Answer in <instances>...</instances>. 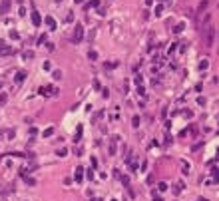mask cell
Returning <instances> with one entry per match:
<instances>
[{
    "mask_svg": "<svg viewBox=\"0 0 219 201\" xmlns=\"http://www.w3.org/2000/svg\"><path fill=\"white\" fill-rule=\"evenodd\" d=\"M157 189H159V191H161V193H163V191H165V189H167V185H165V183H163V181H161V183H159V185H157Z\"/></svg>",
    "mask_w": 219,
    "mask_h": 201,
    "instance_id": "8992f818",
    "label": "cell"
},
{
    "mask_svg": "<svg viewBox=\"0 0 219 201\" xmlns=\"http://www.w3.org/2000/svg\"><path fill=\"white\" fill-rule=\"evenodd\" d=\"M209 24V12H195V26L199 30H203Z\"/></svg>",
    "mask_w": 219,
    "mask_h": 201,
    "instance_id": "6da1fadb",
    "label": "cell"
},
{
    "mask_svg": "<svg viewBox=\"0 0 219 201\" xmlns=\"http://www.w3.org/2000/svg\"><path fill=\"white\" fill-rule=\"evenodd\" d=\"M201 36H203V46H211L213 44V38H215V30L207 24V26L203 28V34H201Z\"/></svg>",
    "mask_w": 219,
    "mask_h": 201,
    "instance_id": "7a4b0ae2",
    "label": "cell"
},
{
    "mask_svg": "<svg viewBox=\"0 0 219 201\" xmlns=\"http://www.w3.org/2000/svg\"><path fill=\"white\" fill-rule=\"evenodd\" d=\"M179 165H181V169H183L185 173L189 171V163H187V161H183V159H181V161H179Z\"/></svg>",
    "mask_w": 219,
    "mask_h": 201,
    "instance_id": "5b68a950",
    "label": "cell"
},
{
    "mask_svg": "<svg viewBox=\"0 0 219 201\" xmlns=\"http://www.w3.org/2000/svg\"><path fill=\"white\" fill-rule=\"evenodd\" d=\"M207 8H209V0H203V2H201V4L197 6V12H205Z\"/></svg>",
    "mask_w": 219,
    "mask_h": 201,
    "instance_id": "3957f363",
    "label": "cell"
},
{
    "mask_svg": "<svg viewBox=\"0 0 219 201\" xmlns=\"http://www.w3.org/2000/svg\"><path fill=\"white\" fill-rule=\"evenodd\" d=\"M213 177H215V179L219 177V169H213Z\"/></svg>",
    "mask_w": 219,
    "mask_h": 201,
    "instance_id": "9c48e42d",
    "label": "cell"
},
{
    "mask_svg": "<svg viewBox=\"0 0 219 201\" xmlns=\"http://www.w3.org/2000/svg\"><path fill=\"white\" fill-rule=\"evenodd\" d=\"M163 2H165V0H163Z\"/></svg>",
    "mask_w": 219,
    "mask_h": 201,
    "instance_id": "7c38bea8",
    "label": "cell"
},
{
    "mask_svg": "<svg viewBox=\"0 0 219 201\" xmlns=\"http://www.w3.org/2000/svg\"><path fill=\"white\" fill-rule=\"evenodd\" d=\"M205 68H207V60H201L199 62V70H205Z\"/></svg>",
    "mask_w": 219,
    "mask_h": 201,
    "instance_id": "52a82bcc",
    "label": "cell"
},
{
    "mask_svg": "<svg viewBox=\"0 0 219 201\" xmlns=\"http://www.w3.org/2000/svg\"><path fill=\"white\" fill-rule=\"evenodd\" d=\"M94 201H102V199H94Z\"/></svg>",
    "mask_w": 219,
    "mask_h": 201,
    "instance_id": "30bf717a",
    "label": "cell"
},
{
    "mask_svg": "<svg viewBox=\"0 0 219 201\" xmlns=\"http://www.w3.org/2000/svg\"><path fill=\"white\" fill-rule=\"evenodd\" d=\"M199 201H205V199H199Z\"/></svg>",
    "mask_w": 219,
    "mask_h": 201,
    "instance_id": "8fae6325",
    "label": "cell"
},
{
    "mask_svg": "<svg viewBox=\"0 0 219 201\" xmlns=\"http://www.w3.org/2000/svg\"><path fill=\"white\" fill-rule=\"evenodd\" d=\"M161 12H163V6H161V4H159V6L155 8V14H157V16H161Z\"/></svg>",
    "mask_w": 219,
    "mask_h": 201,
    "instance_id": "ba28073f",
    "label": "cell"
},
{
    "mask_svg": "<svg viewBox=\"0 0 219 201\" xmlns=\"http://www.w3.org/2000/svg\"><path fill=\"white\" fill-rule=\"evenodd\" d=\"M183 28H185V24H183V22H179V24H177V26L173 28V32H175V34H179V32H181Z\"/></svg>",
    "mask_w": 219,
    "mask_h": 201,
    "instance_id": "277c9868",
    "label": "cell"
}]
</instances>
